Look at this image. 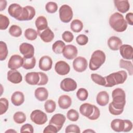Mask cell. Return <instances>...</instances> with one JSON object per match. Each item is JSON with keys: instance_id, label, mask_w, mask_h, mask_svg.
<instances>
[{"instance_id": "6da1fadb", "label": "cell", "mask_w": 133, "mask_h": 133, "mask_svg": "<svg viewBox=\"0 0 133 133\" xmlns=\"http://www.w3.org/2000/svg\"><path fill=\"white\" fill-rule=\"evenodd\" d=\"M109 22L110 26L117 32H124L127 28V23L124 16L119 12L113 14L110 16Z\"/></svg>"}, {"instance_id": "7a4b0ae2", "label": "cell", "mask_w": 133, "mask_h": 133, "mask_svg": "<svg viewBox=\"0 0 133 133\" xmlns=\"http://www.w3.org/2000/svg\"><path fill=\"white\" fill-rule=\"evenodd\" d=\"M104 78L105 79L104 87H111L116 85L123 84L127 78V74L126 71L122 70L111 73Z\"/></svg>"}, {"instance_id": "3957f363", "label": "cell", "mask_w": 133, "mask_h": 133, "mask_svg": "<svg viewBox=\"0 0 133 133\" xmlns=\"http://www.w3.org/2000/svg\"><path fill=\"white\" fill-rule=\"evenodd\" d=\"M113 99L111 105L117 110L124 111V108L126 104V95L124 90L120 88L114 89L112 93Z\"/></svg>"}, {"instance_id": "277c9868", "label": "cell", "mask_w": 133, "mask_h": 133, "mask_svg": "<svg viewBox=\"0 0 133 133\" xmlns=\"http://www.w3.org/2000/svg\"><path fill=\"white\" fill-rule=\"evenodd\" d=\"M106 56L104 52L100 50L95 51L89 61V68L91 71L98 70L105 62Z\"/></svg>"}, {"instance_id": "5b68a950", "label": "cell", "mask_w": 133, "mask_h": 133, "mask_svg": "<svg viewBox=\"0 0 133 133\" xmlns=\"http://www.w3.org/2000/svg\"><path fill=\"white\" fill-rule=\"evenodd\" d=\"M59 18L64 23L69 22L72 19L73 13L72 8L66 4L62 5L59 10Z\"/></svg>"}, {"instance_id": "8992f818", "label": "cell", "mask_w": 133, "mask_h": 133, "mask_svg": "<svg viewBox=\"0 0 133 133\" xmlns=\"http://www.w3.org/2000/svg\"><path fill=\"white\" fill-rule=\"evenodd\" d=\"M31 120L37 125H43L48 120L47 116L45 113L40 110H35L30 114Z\"/></svg>"}, {"instance_id": "52a82bcc", "label": "cell", "mask_w": 133, "mask_h": 133, "mask_svg": "<svg viewBox=\"0 0 133 133\" xmlns=\"http://www.w3.org/2000/svg\"><path fill=\"white\" fill-rule=\"evenodd\" d=\"M88 63L85 58L81 56L77 57L73 61V67L77 72H83L87 68Z\"/></svg>"}, {"instance_id": "ba28073f", "label": "cell", "mask_w": 133, "mask_h": 133, "mask_svg": "<svg viewBox=\"0 0 133 133\" xmlns=\"http://www.w3.org/2000/svg\"><path fill=\"white\" fill-rule=\"evenodd\" d=\"M60 88L66 92L72 91L77 88L76 82L72 78L67 77L64 78L60 83Z\"/></svg>"}, {"instance_id": "9c48e42d", "label": "cell", "mask_w": 133, "mask_h": 133, "mask_svg": "<svg viewBox=\"0 0 133 133\" xmlns=\"http://www.w3.org/2000/svg\"><path fill=\"white\" fill-rule=\"evenodd\" d=\"M19 51L23 56V58H30L34 57V47L29 43H23L19 46Z\"/></svg>"}, {"instance_id": "30bf717a", "label": "cell", "mask_w": 133, "mask_h": 133, "mask_svg": "<svg viewBox=\"0 0 133 133\" xmlns=\"http://www.w3.org/2000/svg\"><path fill=\"white\" fill-rule=\"evenodd\" d=\"M23 58L18 55H14L10 57L8 62V67L11 70H17L22 66Z\"/></svg>"}, {"instance_id": "8fae6325", "label": "cell", "mask_w": 133, "mask_h": 133, "mask_svg": "<svg viewBox=\"0 0 133 133\" xmlns=\"http://www.w3.org/2000/svg\"><path fill=\"white\" fill-rule=\"evenodd\" d=\"M66 119L65 116L60 113H57L54 114L49 122V124L55 126L58 129V131L62 128Z\"/></svg>"}, {"instance_id": "7c38bea8", "label": "cell", "mask_w": 133, "mask_h": 133, "mask_svg": "<svg viewBox=\"0 0 133 133\" xmlns=\"http://www.w3.org/2000/svg\"><path fill=\"white\" fill-rule=\"evenodd\" d=\"M35 15V10L31 6H26L23 7L22 14L18 19L19 21H28L32 20Z\"/></svg>"}, {"instance_id": "4fadbf2b", "label": "cell", "mask_w": 133, "mask_h": 133, "mask_svg": "<svg viewBox=\"0 0 133 133\" xmlns=\"http://www.w3.org/2000/svg\"><path fill=\"white\" fill-rule=\"evenodd\" d=\"M55 70L60 75H65L69 73L70 67L65 61L60 60L57 61L55 64Z\"/></svg>"}, {"instance_id": "5bb4252c", "label": "cell", "mask_w": 133, "mask_h": 133, "mask_svg": "<svg viewBox=\"0 0 133 133\" xmlns=\"http://www.w3.org/2000/svg\"><path fill=\"white\" fill-rule=\"evenodd\" d=\"M78 50L77 48L73 45H65L62 52L63 56L68 60H72L75 58L77 55Z\"/></svg>"}, {"instance_id": "9a60e30c", "label": "cell", "mask_w": 133, "mask_h": 133, "mask_svg": "<svg viewBox=\"0 0 133 133\" xmlns=\"http://www.w3.org/2000/svg\"><path fill=\"white\" fill-rule=\"evenodd\" d=\"M22 10L23 7L19 4L16 3L10 4L8 8V12L9 15L17 20H18L21 16Z\"/></svg>"}, {"instance_id": "2e32d148", "label": "cell", "mask_w": 133, "mask_h": 133, "mask_svg": "<svg viewBox=\"0 0 133 133\" xmlns=\"http://www.w3.org/2000/svg\"><path fill=\"white\" fill-rule=\"evenodd\" d=\"M52 65V60L49 56H44L40 58L38 66L42 71H48L51 69Z\"/></svg>"}, {"instance_id": "e0dca14e", "label": "cell", "mask_w": 133, "mask_h": 133, "mask_svg": "<svg viewBox=\"0 0 133 133\" xmlns=\"http://www.w3.org/2000/svg\"><path fill=\"white\" fill-rule=\"evenodd\" d=\"M119 52L125 59L132 60L133 58V48L131 45L124 44L119 47Z\"/></svg>"}, {"instance_id": "ac0fdd59", "label": "cell", "mask_w": 133, "mask_h": 133, "mask_svg": "<svg viewBox=\"0 0 133 133\" xmlns=\"http://www.w3.org/2000/svg\"><path fill=\"white\" fill-rule=\"evenodd\" d=\"M7 79L13 84H19L22 81V76L16 70H10L7 72Z\"/></svg>"}, {"instance_id": "d6986e66", "label": "cell", "mask_w": 133, "mask_h": 133, "mask_svg": "<svg viewBox=\"0 0 133 133\" xmlns=\"http://www.w3.org/2000/svg\"><path fill=\"white\" fill-rule=\"evenodd\" d=\"M37 34L39 36L41 39L45 43H49L51 42L55 37L54 32L48 26L43 31L37 32Z\"/></svg>"}, {"instance_id": "ffe728a7", "label": "cell", "mask_w": 133, "mask_h": 133, "mask_svg": "<svg viewBox=\"0 0 133 133\" xmlns=\"http://www.w3.org/2000/svg\"><path fill=\"white\" fill-rule=\"evenodd\" d=\"M40 76L38 72H31L26 73L25 76V82L31 85H37L39 82Z\"/></svg>"}, {"instance_id": "44dd1931", "label": "cell", "mask_w": 133, "mask_h": 133, "mask_svg": "<svg viewBox=\"0 0 133 133\" xmlns=\"http://www.w3.org/2000/svg\"><path fill=\"white\" fill-rule=\"evenodd\" d=\"M109 47L112 50L116 51L119 49L122 45V40L115 36H111L108 40L107 42Z\"/></svg>"}, {"instance_id": "7402d4cb", "label": "cell", "mask_w": 133, "mask_h": 133, "mask_svg": "<svg viewBox=\"0 0 133 133\" xmlns=\"http://www.w3.org/2000/svg\"><path fill=\"white\" fill-rule=\"evenodd\" d=\"M114 3L117 10L121 13H125L129 9L130 4L127 0H114Z\"/></svg>"}, {"instance_id": "603a6c76", "label": "cell", "mask_w": 133, "mask_h": 133, "mask_svg": "<svg viewBox=\"0 0 133 133\" xmlns=\"http://www.w3.org/2000/svg\"><path fill=\"white\" fill-rule=\"evenodd\" d=\"M58 103L61 109H67L71 105L72 99L68 95H63L59 97Z\"/></svg>"}, {"instance_id": "cb8c5ba5", "label": "cell", "mask_w": 133, "mask_h": 133, "mask_svg": "<svg viewBox=\"0 0 133 133\" xmlns=\"http://www.w3.org/2000/svg\"><path fill=\"white\" fill-rule=\"evenodd\" d=\"M11 101L15 106L21 105L24 101V96L23 94L19 91L14 92L11 95Z\"/></svg>"}, {"instance_id": "d4e9b609", "label": "cell", "mask_w": 133, "mask_h": 133, "mask_svg": "<svg viewBox=\"0 0 133 133\" xmlns=\"http://www.w3.org/2000/svg\"><path fill=\"white\" fill-rule=\"evenodd\" d=\"M97 103L100 106H105L109 101V95L105 91H100L96 97Z\"/></svg>"}, {"instance_id": "484cf974", "label": "cell", "mask_w": 133, "mask_h": 133, "mask_svg": "<svg viewBox=\"0 0 133 133\" xmlns=\"http://www.w3.org/2000/svg\"><path fill=\"white\" fill-rule=\"evenodd\" d=\"M34 95L38 101H44L48 98V91L45 87H38L35 90Z\"/></svg>"}, {"instance_id": "4316f807", "label": "cell", "mask_w": 133, "mask_h": 133, "mask_svg": "<svg viewBox=\"0 0 133 133\" xmlns=\"http://www.w3.org/2000/svg\"><path fill=\"white\" fill-rule=\"evenodd\" d=\"M35 24L37 28V32H42L48 27L47 19L43 16H38L35 20Z\"/></svg>"}, {"instance_id": "83f0119b", "label": "cell", "mask_w": 133, "mask_h": 133, "mask_svg": "<svg viewBox=\"0 0 133 133\" xmlns=\"http://www.w3.org/2000/svg\"><path fill=\"white\" fill-rule=\"evenodd\" d=\"M94 111V106L89 103H84L79 107V112L83 116L88 118Z\"/></svg>"}, {"instance_id": "f1b7e54d", "label": "cell", "mask_w": 133, "mask_h": 133, "mask_svg": "<svg viewBox=\"0 0 133 133\" xmlns=\"http://www.w3.org/2000/svg\"><path fill=\"white\" fill-rule=\"evenodd\" d=\"M111 127L114 131H123L124 129V120L119 118L114 119L111 122Z\"/></svg>"}, {"instance_id": "f546056e", "label": "cell", "mask_w": 133, "mask_h": 133, "mask_svg": "<svg viewBox=\"0 0 133 133\" xmlns=\"http://www.w3.org/2000/svg\"><path fill=\"white\" fill-rule=\"evenodd\" d=\"M65 45V43L61 40L56 41L52 46V51L56 54H60L62 53Z\"/></svg>"}, {"instance_id": "4dcf8cb0", "label": "cell", "mask_w": 133, "mask_h": 133, "mask_svg": "<svg viewBox=\"0 0 133 133\" xmlns=\"http://www.w3.org/2000/svg\"><path fill=\"white\" fill-rule=\"evenodd\" d=\"M119 67L121 68H123L128 72L130 75H132L133 74V65L131 61L125 60L123 59H121L119 63Z\"/></svg>"}, {"instance_id": "1f68e13d", "label": "cell", "mask_w": 133, "mask_h": 133, "mask_svg": "<svg viewBox=\"0 0 133 133\" xmlns=\"http://www.w3.org/2000/svg\"><path fill=\"white\" fill-rule=\"evenodd\" d=\"M70 28L73 32L78 33L82 30L83 28V24L80 20L74 19L71 23Z\"/></svg>"}, {"instance_id": "d6a6232c", "label": "cell", "mask_w": 133, "mask_h": 133, "mask_svg": "<svg viewBox=\"0 0 133 133\" xmlns=\"http://www.w3.org/2000/svg\"><path fill=\"white\" fill-rule=\"evenodd\" d=\"M36 64V59L34 57L30 58H23V63L22 67L26 70L32 69Z\"/></svg>"}, {"instance_id": "836d02e7", "label": "cell", "mask_w": 133, "mask_h": 133, "mask_svg": "<svg viewBox=\"0 0 133 133\" xmlns=\"http://www.w3.org/2000/svg\"><path fill=\"white\" fill-rule=\"evenodd\" d=\"M44 108L47 113H51L54 112L56 108V104L55 101L51 99L47 100L44 103Z\"/></svg>"}, {"instance_id": "e575fe53", "label": "cell", "mask_w": 133, "mask_h": 133, "mask_svg": "<svg viewBox=\"0 0 133 133\" xmlns=\"http://www.w3.org/2000/svg\"><path fill=\"white\" fill-rule=\"evenodd\" d=\"M37 32L33 29L28 28L25 30L24 36L30 41H34L36 39L37 37Z\"/></svg>"}, {"instance_id": "d590c367", "label": "cell", "mask_w": 133, "mask_h": 133, "mask_svg": "<svg viewBox=\"0 0 133 133\" xmlns=\"http://www.w3.org/2000/svg\"><path fill=\"white\" fill-rule=\"evenodd\" d=\"M13 119L15 123L17 124H22L26 121V117L23 112L18 111L14 114Z\"/></svg>"}, {"instance_id": "8d00e7d4", "label": "cell", "mask_w": 133, "mask_h": 133, "mask_svg": "<svg viewBox=\"0 0 133 133\" xmlns=\"http://www.w3.org/2000/svg\"><path fill=\"white\" fill-rule=\"evenodd\" d=\"M22 29L17 25L14 24L9 29V33L14 37H18L20 36L22 34Z\"/></svg>"}, {"instance_id": "74e56055", "label": "cell", "mask_w": 133, "mask_h": 133, "mask_svg": "<svg viewBox=\"0 0 133 133\" xmlns=\"http://www.w3.org/2000/svg\"><path fill=\"white\" fill-rule=\"evenodd\" d=\"M90 76L92 81L96 84L104 86L105 84V79L104 77L96 73H92Z\"/></svg>"}, {"instance_id": "f35d334b", "label": "cell", "mask_w": 133, "mask_h": 133, "mask_svg": "<svg viewBox=\"0 0 133 133\" xmlns=\"http://www.w3.org/2000/svg\"><path fill=\"white\" fill-rule=\"evenodd\" d=\"M8 49L6 44L3 42H0V60L3 61L6 59L8 55Z\"/></svg>"}, {"instance_id": "ab89813d", "label": "cell", "mask_w": 133, "mask_h": 133, "mask_svg": "<svg viewBox=\"0 0 133 133\" xmlns=\"http://www.w3.org/2000/svg\"><path fill=\"white\" fill-rule=\"evenodd\" d=\"M78 112L74 109H70L69 110L66 114L67 118L71 121L76 122L79 118Z\"/></svg>"}, {"instance_id": "60d3db41", "label": "cell", "mask_w": 133, "mask_h": 133, "mask_svg": "<svg viewBox=\"0 0 133 133\" xmlns=\"http://www.w3.org/2000/svg\"><path fill=\"white\" fill-rule=\"evenodd\" d=\"M76 96L79 100L85 101L88 97V91L84 88H79L76 92Z\"/></svg>"}, {"instance_id": "b9f144b4", "label": "cell", "mask_w": 133, "mask_h": 133, "mask_svg": "<svg viewBox=\"0 0 133 133\" xmlns=\"http://www.w3.org/2000/svg\"><path fill=\"white\" fill-rule=\"evenodd\" d=\"M9 23V20L6 16L2 14L0 15V29L1 30H6L8 28Z\"/></svg>"}, {"instance_id": "7bdbcfd3", "label": "cell", "mask_w": 133, "mask_h": 133, "mask_svg": "<svg viewBox=\"0 0 133 133\" xmlns=\"http://www.w3.org/2000/svg\"><path fill=\"white\" fill-rule=\"evenodd\" d=\"M9 103L8 100L5 98L0 99V114L3 115L7 111Z\"/></svg>"}, {"instance_id": "ee69618b", "label": "cell", "mask_w": 133, "mask_h": 133, "mask_svg": "<svg viewBox=\"0 0 133 133\" xmlns=\"http://www.w3.org/2000/svg\"><path fill=\"white\" fill-rule=\"evenodd\" d=\"M45 9L47 11V12L50 14H53L57 11L58 5L55 2H49L46 4Z\"/></svg>"}, {"instance_id": "f6af8a7d", "label": "cell", "mask_w": 133, "mask_h": 133, "mask_svg": "<svg viewBox=\"0 0 133 133\" xmlns=\"http://www.w3.org/2000/svg\"><path fill=\"white\" fill-rule=\"evenodd\" d=\"M77 43L81 46L86 45L88 42V37L84 34H79L76 38Z\"/></svg>"}, {"instance_id": "bcb514c9", "label": "cell", "mask_w": 133, "mask_h": 133, "mask_svg": "<svg viewBox=\"0 0 133 133\" xmlns=\"http://www.w3.org/2000/svg\"><path fill=\"white\" fill-rule=\"evenodd\" d=\"M65 132L66 133L69 132H74V133H80L81 130L79 127L75 124H71L66 126L65 129Z\"/></svg>"}, {"instance_id": "7dc6e473", "label": "cell", "mask_w": 133, "mask_h": 133, "mask_svg": "<svg viewBox=\"0 0 133 133\" xmlns=\"http://www.w3.org/2000/svg\"><path fill=\"white\" fill-rule=\"evenodd\" d=\"M62 38L64 42L66 43H70L73 40L74 35L71 32L66 31L62 33Z\"/></svg>"}, {"instance_id": "c3c4849f", "label": "cell", "mask_w": 133, "mask_h": 133, "mask_svg": "<svg viewBox=\"0 0 133 133\" xmlns=\"http://www.w3.org/2000/svg\"><path fill=\"white\" fill-rule=\"evenodd\" d=\"M40 76V79L39 82H38L37 85L41 86V85H46L48 82V76L44 73L39 72H38Z\"/></svg>"}, {"instance_id": "681fc988", "label": "cell", "mask_w": 133, "mask_h": 133, "mask_svg": "<svg viewBox=\"0 0 133 133\" xmlns=\"http://www.w3.org/2000/svg\"><path fill=\"white\" fill-rule=\"evenodd\" d=\"M93 106H94V111H93L92 114L88 118V119H89L90 120L97 119L99 117L100 115V110L98 109V108L95 105H93Z\"/></svg>"}, {"instance_id": "f907efd6", "label": "cell", "mask_w": 133, "mask_h": 133, "mask_svg": "<svg viewBox=\"0 0 133 133\" xmlns=\"http://www.w3.org/2000/svg\"><path fill=\"white\" fill-rule=\"evenodd\" d=\"M24 132L33 133L34 132V128L32 125L28 123L22 125L20 129V132Z\"/></svg>"}, {"instance_id": "816d5d0a", "label": "cell", "mask_w": 133, "mask_h": 133, "mask_svg": "<svg viewBox=\"0 0 133 133\" xmlns=\"http://www.w3.org/2000/svg\"><path fill=\"white\" fill-rule=\"evenodd\" d=\"M58 132L57 128L54 125L49 124L47 126H46L43 130L44 133L47 132H52V133H57Z\"/></svg>"}, {"instance_id": "f5cc1de1", "label": "cell", "mask_w": 133, "mask_h": 133, "mask_svg": "<svg viewBox=\"0 0 133 133\" xmlns=\"http://www.w3.org/2000/svg\"><path fill=\"white\" fill-rule=\"evenodd\" d=\"M124 129L123 132H129L132 128V122L128 119H124Z\"/></svg>"}, {"instance_id": "db71d44e", "label": "cell", "mask_w": 133, "mask_h": 133, "mask_svg": "<svg viewBox=\"0 0 133 133\" xmlns=\"http://www.w3.org/2000/svg\"><path fill=\"white\" fill-rule=\"evenodd\" d=\"M109 111L110 113L114 115H119L123 113V111H120V110H117L116 109L114 108L110 103L109 105Z\"/></svg>"}, {"instance_id": "11a10c76", "label": "cell", "mask_w": 133, "mask_h": 133, "mask_svg": "<svg viewBox=\"0 0 133 133\" xmlns=\"http://www.w3.org/2000/svg\"><path fill=\"white\" fill-rule=\"evenodd\" d=\"M126 21L130 25H133V14L132 12H128L125 16Z\"/></svg>"}, {"instance_id": "9f6ffc18", "label": "cell", "mask_w": 133, "mask_h": 133, "mask_svg": "<svg viewBox=\"0 0 133 133\" xmlns=\"http://www.w3.org/2000/svg\"><path fill=\"white\" fill-rule=\"evenodd\" d=\"M7 6V1L5 0L0 1V11H2L5 9Z\"/></svg>"}, {"instance_id": "6f0895ef", "label": "cell", "mask_w": 133, "mask_h": 133, "mask_svg": "<svg viewBox=\"0 0 133 133\" xmlns=\"http://www.w3.org/2000/svg\"><path fill=\"white\" fill-rule=\"evenodd\" d=\"M84 132H95V131L94 130H91L90 129H88V130H84L83 131Z\"/></svg>"}, {"instance_id": "680465c9", "label": "cell", "mask_w": 133, "mask_h": 133, "mask_svg": "<svg viewBox=\"0 0 133 133\" xmlns=\"http://www.w3.org/2000/svg\"><path fill=\"white\" fill-rule=\"evenodd\" d=\"M17 132L16 131L14 130H12V129H9V130H8L7 131H5V132Z\"/></svg>"}]
</instances>
